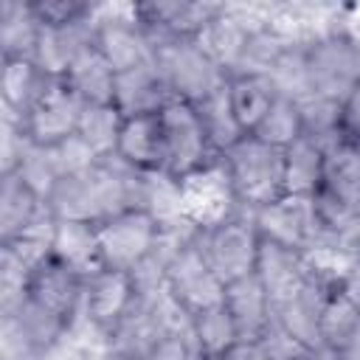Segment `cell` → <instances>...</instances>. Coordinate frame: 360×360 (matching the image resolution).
Masks as SVG:
<instances>
[{
    "label": "cell",
    "instance_id": "obj_1",
    "mask_svg": "<svg viewBox=\"0 0 360 360\" xmlns=\"http://www.w3.org/2000/svg\"><path fill=\"white\" fill-rule=\"evenodd\" d=\"M236 205L256 214L284 200V149H276L253 135H245L219 155Z\"/></svg>",
    "mask_w": 360,
    "mask_h": 360
},
{
    "label": "cell",
    "instance_id": "obj_2",
    "mask_svg": "<svg viewBox=\"0 0 360 360\" xmlns=\"http://www.w3.org/2000/svg\"><path fill=\"white\" fill-rule=\"evenodd\" d=\"M312 205L323 233H349L360 228V146L340 138L326 146L321 183Z\"/></svg>",
    "mask_w": 360,
    "mask_h": 360
},
{
    "label": "cell",
    "instance_id": "obj_3",
    "mask_svg": "<svg viewBox=\"0 0 360 360\" xmlns=\"http://www.w3.org/2000/svg\"><path fill=\"white\" fill-rule=\"evenodd\" d=\"M98 267L138 273L158 253L163 239V219L155 208H127L93 225Z\"/></svg>",
    "mask_w": 360,
    "mask_h": 360
},
{
    "label": "cell",
    "instance_id": "obj_4",
    "mask_svg": "<svg viewBox=\"0 0 360 360\" xmlns=\"http://www.w3.org/2000/svg\"><path fill=\"white\" fill-rule=\"evenodd\" d=\"M155 68L160 70L172 98H183L188 104L205 101L228 82L225 65L214 56V51L202 39L158 42Z\"/></svg>",
    "mask_w": 360,
    "mask_h": 360
},
{
    "label": "cell",
    "instance_id": "obj_5",
    "mask_svg": "<svg viewBox=\"0 0 360 360\" xmlns=\"http://www.w3.org/2000/svg\"><path fill=\"white\" fill-rule=\"evenodd\" d=\"M160 124H163V149H166L163 180L177 186L219 160V152L214 149L202 115L194 104L183 98H172L160 110Z\"/></svg>",
    "mask_w": 360,
    "mask_h": 360
},
{
    "label": "cell",
    "instance_id": "obj_6",
    "mask_svg": "<svg viewBox=\"0 0 360 360\" xmlns=\"http://www.w3.org/2000/svg\"><path fill=\"white\" fill-rule=\"evenodd\" d=\"M194 239L217 273L222 284L248 278L256 273L259 250H262V231L253 219V214H231L214 225L197 228Z\"/></svg>",
    "mask_w": 360,
    "mask_h": 360
},
{
    "label": "cell",
    "instance_id": "obj_7",
    "mask_svg": "<svg viewBox=\"0 0 360 360\" xmlns=\"http://www.w3.org/2000/svg\"><path fill=\"white\" fill-rule=\"evenodd\" d=\"M160 281H163V290H166L169 301L186 318H191L194 312H200L205 307L222 304V298H225V284L217 278V273L205 262L194 233L188 239H183L163 259Z\"/></svg>",
    "mask_w": 360,
    "mask_h": 360
},
{
    "label": "cell",
    "instance_id": "obj_8",
    "mask_svg": "<svg viewBox=\"0 0 360 360\" xmlns=\"http://www.w3.org/2000/svg\"><path fill=\"white\" fill-rule=\"evenodd\" d=\"M307 96L340 101L360 84V45L346 37H326L307 48L301 59Z\"/></svg>",
    "mask_w": 360,
    "mask_h": 360
},
{
    "label": "cell",
    "instance_id": "obj_9",
    "mask_svg": "<svg viewBox=\"0 0 360 360\" xmlns=\"http://www.w3.org/2000/svg\"><path fill=\"white\" fill-rule=\"evenodd\" d=\"M82 110L84 104L79 101V96L62 79H51L42 96L17 121L20 141L37 149H56L76 135Z\"/></svg>",
    "mask_w": 360,
    "mask_h": 360
},
{
    "label": "cell",
    "instance_id": "obj_10",
    "mask_svg": "<svg viewBox=\"0 0 360 360\" xmlns=\"http://www.w3.org/2000/svg\"><path fill=\"white\" fill-rule=\"evenodd\" d=\"M84 281L87 276L82 270H76L73 264L62 262L53 250H48L22 276V295L45 312H51L53 318H59L65 326H70L73 315L84 301Z\"/></svg>",
    "mask_w": 360,
    "mask_h": 360
},
{
    "label": "cell",
    "instance_id": "obj_11",
    "mask_svg": "<svg viewBox=\"0 0 360 360\" xmlns=\"http://www.w3.org/2000/svg\"><path fill=\"white\" fill-rule=\"evenodd\" d=\"M222 8L214 3H141L132 8V17L143 25L152 42H186L202 39L217 22Z\"/></svg>",
    "mask_w": 360,
    "mask_h": 360
},
{
    "label": "cell",
    "instance_id": "obj_12",
    "mask_svg": "<svg viewBox=\"0 0 360 360\" xmlns=\"http://www.w3.org/2000/svg\"><path fill=\"white\" fill-rule=\"evenodd\" d=\"M138 278L135 273L98 267L84 281V318L98 329H115L138 301Z\"/></svg>",
    "mask_w": 360,
    "mask_h": 360
},
{
    "label": "cell",
    "instance_id": "obj_13",
    "mask_svg": "<svg viewBox=\"0 0 360 360\" xmlns=\"http://www.w3.org/2000/svg\"><path fill=\"white\" fill-rule=\"evenodd\" d=\"M112 160H118L124 169L143 174V177H163L166 149H163V124L160 112L146 115H129L121 121L118 141Z\"/></svg>",
    "mask_w": 360,
    "mask_h": 360
},
{
    "label": "cell",
    "instance_id": "obj_14",
    "mask_svg": "<svg viewBox=\"0 0 360 360\" xmlns=\"http://www.w3.org/2000/svg\"><path fill=\"white\" fill-rule=\"evenodd\" d=\"M253 219L264 239L295 248L301 253H307L315 245V239L323 236L312 197H284L270 208L256 211Z\"/></svg>",
    "mask_w": 360,
    "mask_h": 360
},
{
    "label": "cell",
    "instance_id": "obj_15",
    "mask_svg": "<svg viewBox=\"0 0 360 360\" xmlns=\"http://www.w3.org/2000/svg\"><path fill=\"white\" fill-rule=\"evenodd\" d=\"M93 45L115 73L155 62V42L135 17H110L93 22Z\"/></svg>",
    "mask_w": 360,
    "mask_h": 360
},
{
    "label": "cell",
    "instance_id": "obj_16",
    "mask_svg": "<svg viewBox=\"0 0 360 360\" xmlns=\"http://www.w3.org/2000/svg\"><path fill=\"white\" fill-rule=\"evenodd\" d=\"M42 214H51L45 200L11 169H6L3 177V194H0V231H3V248L14 245L28 236H39L37 225Z\"/></svg>",
    "mask_w": 360,
    "mask_h": 360
},
{
    "label": "cell",
    "instance_id": "obj_17",
    "mask_svg": "<svg viewBox=\"0 0 360 360\" xmlns=\"http://www.w3.org/2000/svg\"><path fill=\"white\" fill-rule=\"evenodd\" d=\"M256 276L264 284L273 307L284 298H290L292 292H298L315 273L307 264V253L270 242L262 236V250H259V262H256Z\"/></svg>",
    "mask_w": 360,
    "mask_h": 360
},
{
    "label": "cell",
    "instance_id": "obj_18",
    "mask_svg": "<svg viewBox=\"0 0 360 360\" xmlns=\"http://www.w3.org/2000/svg\"><path fill=\"white\" fill-rule=\"evenodd\" d=\"M276 96H278V87L267 73H256V70H231L228 73L225 98H228L231 115H233L236 127L242 129V135L256 132V127L270 112Z\"/></svg>",
    "mask_w": 360,
    "mask_h": 360
},
{
    "label": "cell",
    "instance_id": "obj_19",
    "mask_svg": "<svg viewBox=\"0 0 360 360\" xmlns=\"http://www.w3.org/2000/svg\"><path fill=\"white\" fill-rule=\"evenodd\" d=\"M222 304L228 307V312L242 335V343H256L273 323V301L256 273L225 284Z\"/></svg>",
    "mask_w": 360,
    "mask_h": 360
},
{
    "label": "cell",
    "instance_id": "obj_20",
    "mask_svg": "<svg viewBox=\"0 0 360 360\" xmlns=\"http://www.w3.org/2000/svg\"><path fill=\"white\" fill-rule=\"evenodd\" d=\"M172 101V93L155 68V62L115 73V87H112V107L121 112V118L129 115H146V112H160Z\"/></svg>",
    "mask_w": 360,
    "mask_h": 360
},
{
    "label": "cell",
    "instance_id": "obj_21",
    "mask_svg": "<svg viewBox=\"0 0 360 360\" xmlns=\"http://www.w3.org/2000/svg\"><path fill=\"white\" fill-rule=\"evenodd\" d=\"M188 338L194 343L197 360H217L233 354L242 346V335L225 304L205 307L188 318Z\"/></svg>",
    "mask_w": 360,
    "mask_h": 360
},
{
    "label": "cell",
    "instance_id": "obj_22",
    "mask_svg": "<svg viewBox=\"0 0 360 360\" xmlns=\"http://www.w3.org/2000/svg\"><path fill=\"white\" fill-rule=\"evenodd\" d=\"M326 146L309 135H301L284 149V191L287 197H312L323 172Z\"/></svg>",
    "mask_w": 360,
    "mask_h": 360
},
{
    "label": "cell",
    "instance_id": "obj_23",
    "mask_svg": "<svg viewBox=\"0 0 360 360\" xmlns=\"http://www.w3.org/2000/svg\"><path fill=\"white\" fill-rule=\"evenodd\" d=\"M76 96L79 101L87 104H112V87H115V70L104 62V56L96 51V45H90L65 73L62 79Z\"/></svg>",
    "mask_w": 360,
    "mask_h": 360
},
{
    "label": "cell",
    "instance_id": "obj_24",
    "mask_svg": "<svg viewBox=\"0 0 360 360\" xmlns=\"http://www.w3.org/2000/svg\"><path fill=\"white\" fill-rule=\"evenodd\" d=\"M48 76L39 70V65L34 59H3V79H0V93H3V104L6 110L20 121L31 104L42 96V90L48 87Z\"/></svg>",
    "mask_w": 360,
    "mask_h": 360
},
{
    "label": "cell",
    "instance_id": "obj_25",
    "mask_svg": "<svg viewBox=\"0 0 360 360\" xmlns=\"http://www.w3.org/2000/svg\"><path fill=\"white\" fill-rule=\"evenodd\" d=\"M304 135V112H301V101L290 93L276 96L270 112L264 115V121L256 127L253 138L276 146V149H287L292 141H298Z\"/></svg>",
    "mask_w": 360,
    "mask_h": 360
},
{
    "label": "cell",
    "instance_id": "obj_26",
    "mask_svg": "<svg viewBox=\"0 0 360 360\" xmlns=\"http://www.w3.org/2000/svg\"><path fill=\"white\" fill-rule=\"evenodd\" d=\"M121 112L112 104H87L82 110V121L76 129V138L98 158L107 160L115 152L118 129H121Z\"/></svg>",
    "mask_w": 360,
    "mask_h": 360
},
{
    "label": "cell",
    "instance_id": "obj_27",
    "mask_svg": "<svg viewBox=\"0 0 360 360\" xmlns=\"http://www.w3.org/2000/svg\"><path fill=\"white\" fill-rule=\"evenodd\" d=\"M3 25H0V42H3V59H34L39 25L34 22L25 3H6L3 6Z\"/></svg>",
    "mask_w": 360,
    "mask_h": 360
},
{
    "label": "cell",
    "instance_id": "obj_28",
    "mask_svg": "<svg viewBox=\"0 0 360 360\" xmlns=\"http://www.w3.org/2000/svg\"><path fill=\"white\" fill-rule=\"evenodd\" d=\"M202 115V124H205V132L214 143V149L222 155L225 149H231L236 141H242V129L236 127L233 115H231V107H228V98H225V87L217 90L214 96H208L205 101L194 104Z\"/></svg>",
    "mask_w": 360,
    "mask_h": 360
},
{
    "label": "cell",
    "instance_id": "obj_29",
    "mask_svg": "<svg viewBox=\"0 0 360 360\" xmlns=\"http://www.w3.org/2000/svg\"><path fill=\"white\" fill-rule=\"evenodd\" d=\"M25 6L42 31L73 28V25L90 22V17H93V6H87L82 0H31Z\"/></svg>",
    "mask_w": 360,
    "mask_h": 360
},
{
    "label": "cell",
    "instance_id": "obj_30",
    "mask_svg": "<svg viewBox=\"0 0 360 360\" xmlns=\"http://www.w3.org/2000/svg\"><path fill=\"white\" fill-rule=\"evenodd\" d=\"M248 346H253L256 360H304V357L312 354V352H309L298 338H292L276 318H273L270 329H267L256 343H248Z\"/></svg>",
    "mask_w": 360,
    "mask_h": 360
},
{
    "label": "cell",
    "instance_id": "obj_31",
    "mask_svg": "<svg viewBox=\"0 0 360 360\" xmlns=\"http://www.w3.org/2000/svg\"><path fill=\"white\" fill-rule=\"evenodd\" d=\"M143 352L149 354V360H197V352H194L188 332H180V329L158 332Z\"/></svg>",
    "mask_w": 360,
    "mask_h": 360
},
{
    "label": "cell",
    "instance_id": "obj_32",
    "mask_svg": "<svg viewBox=\"0 0 360 360\" xmlns=\"http://www.w3.org/2000/svg\"><path fill=\"white\" fill-rule=\"evenodd\" d=\"M332 287L360 312V259H349V264L332 278Z\"/></svg>",
    "mask_w": 360,
    "mask_h": 360
},
{
    "label": "cell",
    "instance_id": "obj_33",
    "mask_svg": "<svg viewBox=\"0 0 360 360\" xmlns=\"http://www.w3.org/2000/svg\"><path fill=\"white\" fill-rule=\"evenodd\" d=\"M340 135L360 146V84L340 104Z\"/></svg>",
    "mask_w": 360,
    "mask_h": 360
},
{
    "label": "cell",
    "instance_id": "obj_34",
    "mask_svg": "<svg viewBox=\"0 0 360 360\" xmlns=\"http://www.w3.org/2000/svg\"><path fill=\"white\" fill-rule=\"evenodd\" d=\"M329 360H360V318L329 346Z\"/></svg>",
    "mask_w": 360,
    "mask_h": 360
},
{
    "label": "cell",
    "instance_id": "obj_35",
    "mask_svg": "<svg viewBox=\"0 0 360 360\" xmlns=\"http://www.w3.org/2000/svg\"><path fill=\"white\" fill-rule=\"evenodd\" d=\"M115 360H149V354L141 349V352H124L121 357H115Z\"/></svg>",
    "mask_w": 360,
    "mask_h": 360
},
{
    "label": "cell",
    "instance_id": "obj_36",
    "mask_svg": "<svg viewBox=\"0 0 360 360\" xmlns=\"http://www.w3.org/2000/svg\"><path fill=\"white\" fill-rule=\"evenodd\" d=\"M217 360H245V357H242V352L236 349L233 354H225V357H217Z\"/></svg>",
    "mask_w": 360,
    "mask_h": 360
},
{
    "label": "cell",
    "instance_id": "obj_37",
    "mask_svg": "<svg viewBox=\"0 0 360 360\" xmlns=\"http://www.w3.org/2000/svg\"><path fill=\"white\" fill-rule=\"evenodd\" d=\"M304 360H326V357H321V354H309V357H304Z\"/></svg>",
    "mask_w": 360,
    "mask_h": 360
},
{
    "label": "cell",
    "instance_id": "obj_38",
    "mask_svg": "<svg viewBox=\"0 0 360 360\" xmlns=\"http://www.w3.org/2000/svg\"><path fill=\"white\" fill-rule=\"evenodd\" d=\"M354 259H360V242H357V250H354Z\"/></svg>",
    "mask_w": 360,
    "mask_h": 360
}]
</instances>
